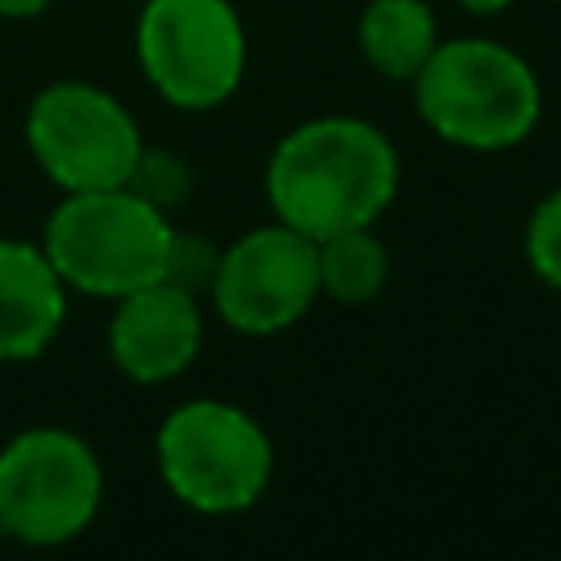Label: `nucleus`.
<instances>
[{
    "instance_id": "1",
    "label": "nucleus",
    "mask_w": 561,
    "mask_h": 561,
    "mask_svg": "<svg viewBox=\"0 0 561 561\" xmlns=\"http://www.w3.org/2000/svg\"><path fill=\"white\" fill-rule=\"evenodd\" d=\"M263 193L280 224L324 241L342 228L381 219L399 193V153L368 118H307L276 140L263 171Z\"/></svg>"
},
{
    "instance_id": "9",
    "label": "nucleus",
    "mask_w": 561,
    "mask_h": 561,
    "mask_svg": "<svg viewBox=\"0 0 561 561\" xmlns=\"http://www.w3.org/2000/svg\"><path fill=\"white\" fill-rule=\"evenodd\" d=\"M202 333H206L202 298L171 280H153L114 298V316L105 324V351L127 381L162 386L197 359Z\"/></svg>"
},
{
    "instance_id": "4",
    "label": "nucleus",
    "mask_w": 561,
    "mask_h": 561,
    "mask_svg": "<svg viewBox=\"0 0 561 561\" xmlns=\"http://www.w3.org/2000/svg\"><path fill=\"white\" fill-rule=\"evenodd\" d=\"M162 486L193 513L228 517L263 500L272 482V438L267 430L228 399H184L175 403L153 438Z\"/></svg>"
},
{
    "instance_id": "8",
    "label": "nucleus",
    "mask_w": 561,
    "mask_h": 561,
    "mask_svg": "<svg viewBox=\"0 0 561 561\" xmlns=\"http://www.w3.org/2000/svg\"><path fill=\"white\" fill-rule=\"evenodd\" d=\"M206 298L215 316L245 337L285 333L320 298L316 241L280 219L241 232L232 245L219 250Z\"/></svg>"
},
{
    "instance_id": "15",
    "label": "nucleus",
    "mask_w": 561,
    "mask_h": 561,
    "mask_svg": "<svg viewBox=\"0 0 561 561\" xmlns=\"http://www.w3.org/2000/svg\"><path fill=\"white\" fill-rule=\"evenodd\" d=\"M219 250H224V245H215L210 237H202V232H180V228H175L162 280H171V285H180V289L206 298V294H210V280H215V267H219Z\"/></svg>"
},
{
    "instance_id": "11",
    "label": "nucleus",
    "mask_w": 561,
    "mask_h": 561,
    "mask_svg": "<svg viewBox=\"0 0 561 561\" xmlns=\"http://www.w3.org/2000/svg\"><path fill=\"white\" fill-rule=\"evenodd\" d=\"M355 35L364 61L390 83H412L443 39L430 0H368Z\"/></svg>"
},
{
    "instance_id": "3",
    "label": "nucleus",
    "mask_w": 561,
    "mask_h": 561,
    "mask_svg": "<svg viewBox=\"0 0 561 561\" xmlns=\"http://www.w3.org/2000/svg\"><path fill=\"white\" fill-rule=\"evenodd\" d=\"M175 224L167 210L118 188L66 193L44 224V254L53 259L66 289L92 298H123L140 285L162 280Z\"/></svg>"
},
{
    "instance_id": "2",
    "label": "nucleus",
    "mask_w": 561,
    "mask_h": 561,
    "mask_svg": "<svg viewBox=\"0 0 561 561\" xmlns=\"http://www.w3.org/2000/svg\"><path fill=\"white\" fill-rule=\"evenodd\" d=\"M421 123L473 153H500L522 145L543 114V88L530 61L482 35L438 39L430 61L408 83Z\"/></svg>"
},
{
    "instance_id": "14",
    "label": "nucleus",
    "mask_w": 561,
    "mask_h": 561,
    "mask_svg": "<svg viewBox=\"0 0 561 561\" xmlns=\"http://www.w3.org/2000/svg\"><path fill=\"white\" fill-rule=\"evenodd\" d=\"M522 250H526L535 280H543L548 289L561 294V188H552L548 197L535 202L526 232H522Z\"/></svg>"
},
{
    "instance_id": "10",
    "label": "nucleus",
    "mask_w": 561,
    "mask_h": 561,
    "mask_svg": "<svg viewBox=\"0 0 561 561\" xmlns=\"http://www.w3.org/2000/svg\"><path fill=\"white\" fill-rule=\"evenodd\" d=\"M66 280L39 241L0 237V364L39 359L66 324Z\"/></svg>"
},
{
    "instance_id": "5",
    "label": "nucleus",
    "mask_w": 561,
    "mask_h": 561,
    "mask_svg": "<svg viewBox=\"0 0 561 561\" xmlns=\"http://www.w3.org/2000/svg\"><path fill=\"white\" fill-rule=\"evenodd\" d=\"M101 495V456L75 430L31 425L0 447V535L26 548L79 539L96 522Z\"/></svg>"
},
{
    "instance_id": "12",
    "label": "nucleus",
    "mask_w": 561,
    "mask_h": 561,
    "mask_svg": "<svg viewBox=\"0 0 561 561\" xmlns=\"http://www.w3.org/2000/svg\"><path fill=\"white\" fill-rule=\"evenodd\" d=\"M316 267H320V294L346 307L373 302L390 280V254L386 241L364 228H342L324 241H316Z\"/></svg>"
},
{
    "instance_id": "7",
    "label": "nucleus",
    "mask_w": 561,
    "mask_h": 561,
    "mask_svg": "<svg viewBox=\"0 0 561 561\" xmlns=\"http://www.w3.org/2000/svg\"><path fill=\"white\" fill-rule=\"evenodd\" d=\"M245 22L232 0H145L136 61L175 110L224 105L245 75Z\"/></svg>"
},
{
    "instance_id": "13",
    "label": "nucleus",
    "mask_w": 561,
    "mask_h": 561,
    "mask_svg": "<svg viewBox=\"0 0 561 561\" xmlns=\"http://www.w3.org/2000/svg\"><path fill=\"white\" fill-rule=\"evenodd\" d=\"M127 188L171 215V210L184 206L188 193H193V167H188L175 149H149V145H145L140 158H136V167H131Z\"/></svg>"
},
{
    "instance_id": "17",
    "label": "nucleus",
    "mask_w": 561,
    "mask_h": 561,
    "mask_svg": "<svg viewBox=\"0 0 561 561\" xmlns=\"http://www.w3.org/2000/svg\"><path fill=\"white\" fill-rule=\"evenodd\" d=\"M465 13H473V18H495V13H504V9H513L517 0H456Z\"/></svg>"
},
{
    "instance_id": "6",
    "label": "nucleus",
    "mask_w": 561,
    "mask_h": 561,
    "mask_svg": "<svg viewBox=\"0 0 561 561\" xmlns=\"http://www.w3.org/2000/svg\"><path fill=\"white\" fill-rule=\"evenodd\" d=\"M22 136H26L35 167L61 193H92V188L127 184L145 149V136L131 110L114 92L88 79L44 83L26 105Z\"/></svg>"
},
{
    "instance_id": "16",
    "label": "nucleus",
    "mask_w": 561,
    "mask_h": 561,
    "mask_svg": "<svg viewBox=\"0 0 561 561\" xmlns=\"http://www.w3.org/2000/svg\"><path fill=\"white\" fill-rule=\"evenodd\" d=\"M44 9H53V0H0V18H13V22L39 18Z\"/></svg>"
}]
</instances>
